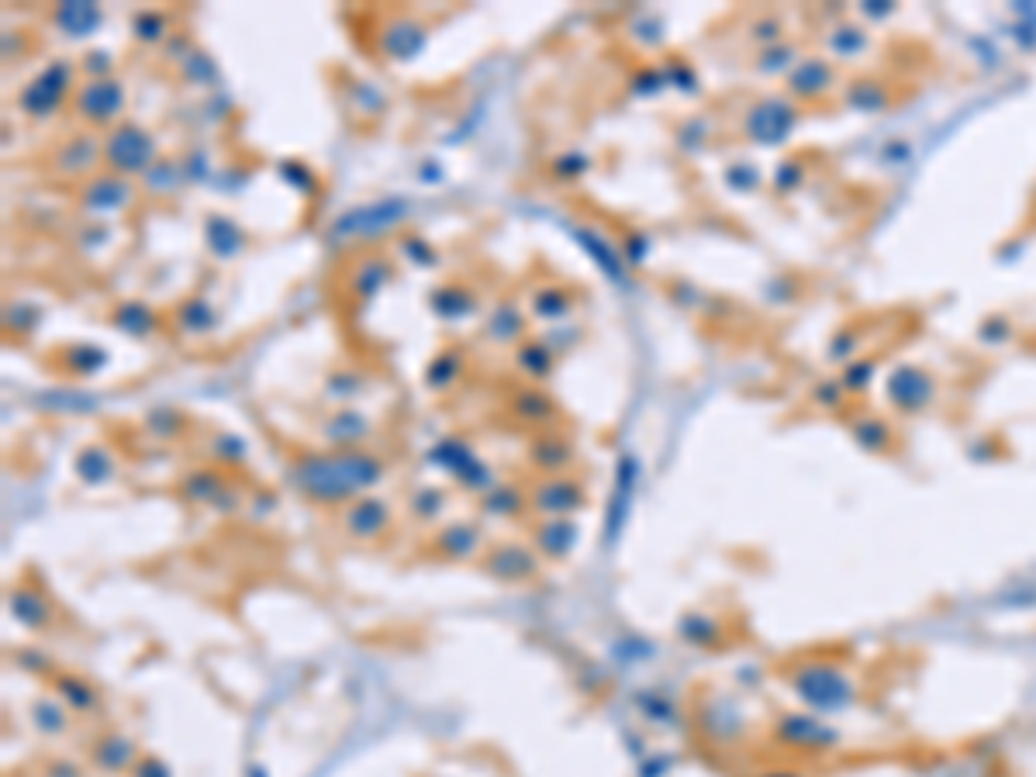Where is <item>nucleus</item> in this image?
<instances>
[{
	"instance_id": "obj_49",
	"label": "nucleus",
	"mask_w": 1036,
	"mask_h": 777,
	"mask_svg": "<svg viewBox=\"0 0 1036 777\" xmlns=\"http://www.w3.org/2000/svg\"><path fill=\"white\" fill-rule=\"evenodd\" d=\"M11 660H14V667H21V670H29V673H39V678H56V663L48 660V654H42L39 646H18V650L11 654Z\"/></svg>"
},
{
	"instance_id": "obj_39",
	"label": "nucleus",
	"mask_w": 1036,
	"mask_h": 777,
	"mask_svg": "<svg viewBox=\"0 0 1036 777\" xmlns=\"http://www.w3.org/2000/svg\"><path fill=\"white\" fill-rule=\"evenodd\" d=\"M363 387H367V374L356 367H335L322 384V398L335 408H349V401L363 395Z\"/></svg>"
},
{
	"instance_id": "obj_47",
	"label": "nucleus",
	"mask_w": 1036,
	"mask_h": 777,
	"mask_svg": "<svg viewBox=\"0 0 1036 777\" xmlns=\"http://www.w3.org/2000/svg\"><path fill=\"white\" fill-rule=\"evenodd\" d=\"M76 66H80L84 80H108V76H118L115 73V56L108 48H87Z\"/></svg>"
},
{
	"instance_id": "obj_55",
	"label": "nucleus",
	"mask_w": 1036,
	"mask_h": 777,
	"mask_svg": "<svg viewBox=\"0 0 1036 777\" xmlns=\"http://www.w3.org/2000/svg\"><path fill=\"white\" fill-rule=\"evenodd\" d=\"M419 176L425 180V184H429V180H443V173H439V163H422V173H419Z\"/></svg>"
},
{
	"instance_id": "obj_51",
	"label": "nucleus",
	"mask_w": 1036,
	"mask_h": 777,
	"mask_svg": "<svg viewBox=\"0 0 1036 777\" xmlns=\"http://www.w3.org/2000/svg\"><path fill=\"white\" fill-rule=\"evenodd\" d=\"M180 163H184V176L187 184H204L207 176H212V163H207V155L201 149H191L180 155Z\"/></svg>"
},
{
	"instance_id": "obj_14",
	"label": "nucleus",
	"mask_w": 1036,
	"mask_h": 777,
	"mask_svg": "<svg viewBox=\"0 0 1036 777\" xmlns=\"http://www.w3.org/2000/svg\"><path fill=\"white\" fill-rule=\"evenodd\" d=\"M429 550L439 560L471 563V560H481V553L487 550V539H484L481 522H471V518H456V522L435 526V536L429 542Z\"/></svg>"
},
{
	"instance_id": "obj_40",
	"label": "nucleus",
	"mask_w": 1036,
	"mask_h": 777,
	"mask_svg": "<svg viewBox=\"0 0 1036 777\" xmlns=\"http://www.w3.org/2000/svg\"><path fill=\"white\" fill-rule=\"evenodd\" d=\"M170 35H173V29H170V14H166V11H160V8H142V11L132 14V39H136L139 45L163 48V45L170 42Z\"/></svg>"
},
{
	"instance_id": "obj_32",
	"label": "nucleus",
	"mask_w": 1036,
	"mask_h": 777,
	"mask_svg": "<svg viewBox=\"0 0 1036 777\" xmlns=\"http://www.w3.org/2000/svg\"><path fill=\"white\" fill-rule=\"evenodd\" d=\"M173 322H176L180 332H187V335H207V332H215L222 325V315H218V307H215L212 298L191 294V298H184L173 307Z\"/></svg>"
},
{
	"instance_id": "obj_50",
	"label": "nucleus",
	"mask_w": 1036,
	"mask_h": 777,
	"mask_svg": "<svg viewBox=\"0 0 1036 777\" xmlns=\"http://www.w3.org/2000/svg\"><path fill=\"white\" fill-rule=\"evenodd\" d=\"M591 170V155H584L581 149H570V152H560L557 160L550 163V173L557 180H578Z\"/></svg>"
},
{
	"instance_id": "obj_48",
	"label": "nucleus",
	"mask_w": 1036,
	"mask_h": 777,
	"mask_svg": "<svg viewBox=\"0 0 1036 777\" xmlns=\"http://www.w3.org/2000/svg\"><path fill=\"white\" fill-rule=\"evenodd\" d=\"M277 173H280V180L288 187H294L298 194H307L311 187L319 184V176H315V170H311L307 163H301V160H280L277 163Z\"/></svg>"
},
{
	"instance_id": "obj_13",
	"label": "nucleus",
	"mask_w": 1036,
	"mask_h": 777,
	"mask_svg": "<svg viewBox=\"0 0 1036 777\" xmlns=\"http://www.w3.org/2000/svg\"><path fill=\"white\" fill-rule=\"evenodd\" d=\"M529 466L539 477H557V474H574L578 466V446L563 429H547L532 432L529 450H526Z\"/></svg>"
},
{
	"instance_id": "obj_10",
	"label": "nucleus",
	"mask_w": 1036,
	"mask_h": 777,
	"mask_svg": "<svg viewBox=\"0 0 1036 777\" xmlns=\"http://www.w3.org/2000/svg\"><path fill=\"white\" fill-rule=\"evenodd\" d=\"M395 526V508L380 495H359L356 501H349L346 508H339V529L349 542H377L391 532Z\"/></svg>"
},
{
	"instance_id": "obj_5",
	"label": "nucleus",
	"mask_w": 1036,
	"mask_h": 777,
	"mask_svg": "<svg viewBox=\"0 0 1036 777\" xmlns=\"http://www.w3.org/2000/svg\"><path fill=\"white\" fill-rule=\"evenodd\" d=\"M125 108H128V87L121 76L84 80L73 97V115L84 128H90V132H111L115 125L125 121Z\"/></svg>"
},
{
	"instance_id": "obj_29",
	"label": "nucleus",
	"mask_w": 1036,
	"mask_h": 777,
	"mask_svg": "<svg viewBox=\"0 0 1036 777\" xmlns=\"http://www.w3.org/2000/svg\"><path fill=\"white\" fill-rule=\"evenodd\" d=\"M578 304V294L563 288V283H542V288L532 291L529 298V315L536 322H547V325H560L570 319V311Z\"/></svg>"
},
{
	"instance_id": "obj_3",
	"label": "nucleus",
	"mask_w": 1036,
	"mask_h": 777,
	"mask_svg": "<svg viewBox=\"0 0 1036 777\" xmlns=\"http://www.w3.org/2000/svg\"><path fill=\"white\" fill-rule=\"evenodd\" d=\"M76 73L80 66L69 63V60H48L29 84H24L18 94H14V108L29 118V121H48L56 118L66 104H73L76 97Z\"/></svg>"
},
{
	"instance_id": "obj_35",
	"label": "nucleus",
	"mask_w": 1036,
	"mask_h": 777,
	"mask_svg": "<svg viewBox=\"0 0 1036 777\" xmlns=\"http://www.w3.org/2000/svg\"><path fill=\"white\" fill-rule=\"evenodd\" d=\"M60 367L76 380L97 377L104 367H108V349L94 346V343H69L60 349Z\"/></svg>"
},
{
	"instance_id": "obj_15",
	"label": "nucleus",
	"mask_w": 1036,
	"mask_h": 777,
	"mask_svg": "<svg viewBox=\"0 0 1036 777\" xmlns=\"http://www.w3.org/2000/svg\"><path fill=\"white\" fill-rule=\"evenodd\" d=\"M201 236H204V249L215 263H236V259L249 249V231L242 228V222H236L225 212H207L201 222Z\"/></svg>"
},
{
	"instance_id": "obj_27",
	"label": "nucleus",
	"mask_w": 1036,
	"mask_h": 777,
	"mask_svg": "<svg viewBox=\"0 0 1036 777\" xmlns=\"http://www.w3.org/2000/svg\"><path fill=\"white\" fill-rule=\"evenodd\" d=\"M228 477L222 466H194V471L184 474L180 481V495H184L187 505H197V508H215L218 498L228 490Z\"/></svg>"
},
{
	"instance_id": "obj_54",
	"label": "nucleus",
	"mask_w": 1036,
	"mask_h": 777,
	"mask_svg": "<svg viewBox=\"0 0 1036 777\" xmlns=\"http://www.w3.org/2000/svg\"><path fill=\"white\" fill-rule=\"evenodd\" d=\"M42 777H84V770L76 767L73 760H66V757H60V760H48L45 764V770H42Z\"/></svg>"
},
{
	"instance_id": "obj_34",
	"label": "nucleus",
	"mask_w": 1036,
	"mask_h": 777,
	"mask_svg": "<svg viewBox=\"0 0 1036 777\" xmlns=\"http://www.w3.org/2000/svg\"><path fill=\"white\" fill-rule=\"evenodd\" d=\"M429 460L435 463V466H443V471L453 477V481H460L471 466L481 460V453L471 446V439H463V435H446V439H439V443L432 446V453H429Z\"/></svg>"
},
{
	"instance_id": "obj_6",
	"label": "nucleus",
	"mask_w": 1036,
	"mask_h": 777,
	"mask_svg": "<svg viewBox=\"0 0 1036 777\" xmlns=\"http://www.w3.org/2000/svg\"><path fill=\"white\" fill-rule=\"evenodd\" d=\"M477 566H481L484 578L498 581V584H529L539 578L542 560L532 550V542L498 539V542H487V550L481 553Z\"/></svg>"
},
{
	"instance_id": "obj_12",
	"label": "nucleus",
	"mask_w": 1036,
	"mask_h": 777,
	"mask_svg": "<svg viewBox=\"0 0 1036 777\" xmlns=\"http://www.w3.org/2000/svg\"><path fill=\"white\" fill-rule=\"evenodd\" d=\"M429 45V24L411 18V14H395L380 24L377 32V48L391 63H411L419 60Z\"/></svg>"
},
{
	"instance_id": "obj_1",
	"label": "nucleus",
	"mask_w": 1036,
	"mask_h": 777,
	"mask_svg": "<svg viewBox=\"0 0 1036 777\" xmlns=\"http://www.w3.org/2000/svg\"><path fill=\"white\" fill-rule=\"evenodd\" d=\"M387 466L374 450H301L288 463V481L301 498L322 508H346L384 481Z\"/></svg>"
},
{
	"instance_id": "obj_20",
	"label": "nucleus",
	"mask_w": 1036,
	"mask_h": 777,
	"mask_svg": "<svg viewBox=\"0 0 1036 777\" xmlns=\"http://www.w3.org/2000/svg\"><path fill=\"white\" fill-rule=\"evenodd\" d=\"M395 280V263H391V256H384V252H367V256H359L356 263L349 267V273H346V291H349V298L353 301H359V304H367V301H374L387 283Z\"/></svg>"
},
{
	"instance_id": "obj_26",
	"label": "nucleus",
	"mask_w": 1036,
	"mask_h": 777,
	"mask_svg": "<svg viewBox=\"0 0 1036 777\" xmlns=\"http://www.w3.org/2000/svg\"><path fill=\"white\" fill-rule=\"evenodd\" d=\"M52 24L60 29V35L66 39H90L100 24H104V11L90 0H63V4L52 8Z\"/></svg>"
},
{
	"instance_id": "obj_18",
	"label": "nucleus",
	"mask_w": 1036,
	"mask_h": 777,
	"mask_svg": "<svg viewBox=\"0 0 1036 777\" xmlns=\"http://www.w3.org/2000/svg\"><path fill=\"white\" fill-rule=\"evenodd\" d=\"M8 612L18 626L29 633H48L52 622H56V605L48 602V594L24 581L8 591Z\"/></svg>"
},
{
	"instance_id": "obj_16",
	"label": "nucleus",
	"mask_w": 1036,
	"mask_h": 777,
	"mask_svg": "<svg viewBox=\"0 0 1036 777\" xmlns=\"http://www.w3.org/2000/svg\"><path fill=\"white\" fill-rule=\"evenodd\" d=\"M374 432V422L356 408H335L319 422V439L325 450H363Z\"/></svg>"
},
{
	"instance_id": "obj_28",
	"label": "nucleus",
	"mask_w": 1036,
	"mask_h": 777,
	"mask_svg": "<svg viewBox=\"0 0 1036 777\" xmlns=\"http://www.w3.org/2000/svg\"><path fill=\"white\" fill-rule=\"evenodd\" d=\"M511 359H515V370L522 374L529 384H547L557 370V353L542 343L539 335H529V339L518 343Z\"/></svg>"
},
{
	"instance_id": "obj_30",
	"label": "nucleus",
	"mask_w": 1036,
	"mask_h": 777,
	"mask_svg": "<svg viewBox=\"0 0 1036 777\" xmlns=\"http://www.w3.org/2000/svg\"><path fill=\"white\" fill-rule=\"evenodd\" d=\"M73 474L87 487H104L118 477V460L104 443H90L73 456Z\"/></svg>"
},
{
	"instance_id": "obj_37",
	"label": "nucleus",
	"mask_w": 1036,
	"mask_h": 777,
	"mask_svg": "<svg viewBox=\"0 0 1036 777\" xmlns=\"http://www.w3.org/2000/svg\"><path fill=\"white\" fill-rule=\"evenodd\" d=\"M180 184H187L180 155H160V160L149 166V173L139 180V191H145V194H152V197H166V194H173Z\"/></svg>"
},
{
	"instance_id": "obj_23",
	"label": "nucleus",
	"mask_w": 1036,
	"mask_h": 777,
	"mask_svg": "<svg viewBox=\"0 0 1036 777\" xmlns=\"http://www.w3.org/2000/svg\"><path fill=\"white\" fill-rule=\"evenodd\" d=\"M111 328L132 335V339H152V335L163 332V315L155 311L149 301H139V298H128V301H118L108 315Z\"/></svg>"
},
{
	"instance_id": "obj_7",
	"label": "nucleus",
	"mask_w": 1036,
	"mask_h": 777,
	"mask_svg": "<svg viewBox=\"0 0 1036 777\" xmlns=\"http://www.w3.org/2000/svg\"><path fill=\"white\" fill-rule=\"evenodd\" d=\"M139 197V184L128 176L100 170L84 184H76V204L80 212H87L90 218H108V215H121L136 204Z\"/></svg>"
},
{
	"instance_id": "obj_44",
	"label": "nucleus",
	"mask_w": 1036,
	"mask_h": 777,
	"mask_svg": "<svg viewBox=\"0 0 1036 777\" xmlns=\"http://www.w3.org/2000/svg\"><path fill=\"white\" fill-rule=\"evenodd\" d=\"M176 69H180V76H184L191 87H207V90L218 87V66H215V60L207 56L204 48H194Z\"/></svg>"
},
{
	"instance_id": "obj_43",
	"label": "nucleus",
	"mask_w": 1036,
	"mask_h": 777,
	"mask_svg": "<svg viewBox=\"0 0 1036 777\" xmlns=\"http://www.w3.org/2000/svg\"><path fill=\"white\" fill-rule=\"evenodd\" d=\"M398 252L404 263L414 270H435L439 267V249L422 236V231H401L398 236Z\"/></svg>"
},
{
	"instance_id": "obj_42",
	"label": "nucleus",
	"mask_w": 1036,
	"mask_h": 777,
	"mask_svg": "<svg viewBox=\"0 0 1036 777\" xmlns=\"http://www.w3.org/2000/svg\"><path fill=\"white\" fill-rule=\"evenodd\" d=\"M204 453L212 456V466H222V471H228V466H239L246 460V439L236 435V432H212V435H207Z\"/></svg>"
},
{
	"instance_id": "obj_22",
	"label": "nucleus",
	"mask_w": 1036,
	"mask_h": 777,
	"mask_svg": "<svg viewBox=\"0 0 1036 777\" xmlns=\"http://www.w3.org/2000/svg\"><path fill=\"white\" fill-rule=\"evenodd\" d=\"M526 332H529V315L522 311V304L511 298L498 301L484 315V335H487V343H495V346H518L522 339H529Z\"/></svg>"
},
{
	"instance_id": "obj_2",
	"label": "nucleus",
	"mask_w": 1036,
	"mask_h": 777,
	"mask_svg": "<svg viewBox=\"0 0 1036 777\" xmlns=\"http://www.w3.org/2000/svg\"><path fill=\"white\" fill-rule=\"evenodd\" d=\"M411 218V201L401 194H384L374 201H363L346 207L343 215H335V222L328 225L325 239L332 246H346V242H380L387 236L401 231V225Z\"/></svg>"
},
{
	"instance_id": "obj_9",
	"label": "nucleus",
	"mask_w": 1036,
	"mask_h": 777,
	"mask_svg": "<svg viewBox=\"0 0 1036 777\" xmlns=\"http://www.w3.org/2000/svg\"><path fill=\"white\" fill-rule=\"evenodd\" d=\"M100 166H104V149H100L97 132H90V128H80V132L60 139L48 152V170L63 180H76V184H84V180L100 173Z\"/></svg>"
},
{
	"instance_id": "obj_17",
	"label": "nucleus",
	"mask_w": 1036,
	"mask_h": 777,
	"mask_svg": "<svg viewBox=\"0 0 1036 777\" xmlns=\"http://www.w3.org/2000/svg\"><path fill=\"white\" fill-rule=\"evenodd\" d=\"M425 304H429V311L439 322H450V325H460L466 319L481 315V298H477V291L471 288V283H463V280L439 283V288H432L425 294Z\"/></svg>"
},
{
	"instance_id": "obj_53",
	"label": "nucleus",
	"mask_w": 1036,
	"mask_h": 777,
	"mask_svg": "<svg viewBox=\"0 0 1036 777\" xmlns=\"http://www.w3.org/2000/svg\"><path fill=\"white\" fill-rule=\"evenodd\" d=\"M128 777H173V774H170V767H166L160 757L142 754V760L132 767V774H128Z\"/></svg>"
},
{
	"instance_id": "obj_11",
	"label": "nucleus",
	"mask_w": 1036,
	"mask_h": 777,
	"mask_svg": "<svg viewBox=\"0 0 1036 777\" xmlns=\"http://www.w3.org/2000/svg\"><path fill=\"white\" fill-rule=\"evenodd\" d=\"M508 414H511L515 425L532 429V432H547V429L563 425V408L542 384L515 387V391L508 395Z\"/></svg>"
},
{
	"instance_id": "obj_46",
	"label": "nucleus",
	"mask_w": 1036,
	"mask_h": 777,
	"mask_svg": "<svg viewBox=\"0 0 1036 777\" xmlns=\"http://www.w3.org/2000/svg\"><path fill=\"white\" fill-rule=\"evenodd\" d=\"M4 322H8V332H14V335H32L35 325L42 322V307L32 301H11Z\"/></svg>"
},
{
	"instance_id": "obj_52",
	"label": "nucleus",
	"mask_w": 1036,
	"mask_h": 777,
	"mask_svg": "<svg viewBox=\"0 0 1036 777\" xmlns=\"http://www.w3.org/2000/svg\"><path fill=\"white\" fill-rule=\"evenodd\" d=\"M194 48H197V42H194L187 32H173V35H170V42L163 45V60L180 66V63H184V60L191 56Z\"/></svg>"
},
{
	"instance_id": "obj_31",
	"label": "nucleus",
	"mask_w": 1036,
	"mask_h": 777,
	"mask_svg": "<svg viewBox=\"0 0 1036 777\" xmlns=\"http://www.w3.org/2000/svg\"><path fill=\"white\" fill-rule=\"evenodd\" d=\"M570 236L578 239V246L587 252L591 263H598V267H602V273H605V277H612L615 283L626 280V259H622V252H618L612 242H605V239L598 236V231L587 228V225H574V228H570Z\"/></svg>"
},
{
	"instance_id": "obj_36",
	"label": "nucleus",
	"mask_w": 1036,
	"mask_h": 777,
	"mask_svg": "<svg viewBox=\"0 0 1036 777\" xmlns=\"http://www.w3.org/2000/svg\"><path fill=\"white\" fill-rule=\"evenodd\" d=\"M404 508H408V515H411V522H419V526H439V518H443L446 508H450V495H446L443 487H435V484H422V487H414L411 495H408Z\"/></svg>"
},
{
	"instance_id": "obj_38",
	"label": "nucleus",
	"mask_w": 1036,
	"mask_h": 777,
	"mask_svg": "<svg viewBox=\"0 0 1036 777\" xmlns=\"http://www.w3.org/2000/svg\"><path fill=\"white\" fill-rule=\"evenodd\" d=\"M463 370H466V353L463 349H456V346H446V349H439L432 359H429V367H425V384L432 387V391H450V387L463 377Z\"/></svg>"
},
{
	"instance_id": "obj_41",
	"label": "nucleus",
	"mask_w": 1036,
	"mask_h": 777,
	"mask_svg": "<svg viewBox=\"0 0 1036 777\" xmlns=\"http://www.w3.org/2000/svg\"><path fill=\"white\" fill-rule=\"evenodd\" d=\"M633 481H636L633 456H622V460H618V477H615V495H612V505H608V522H605L608 539L622 529V515H626V505H629Z\"/></svg>"
},
{
	"instance_id": "obj_33",
	"label": "nucleus",
	"mask_w": 1036,
	"mask_h": 777,
	"mask_svg": "<svg viewBox=\"0 0 1036 777\" xmlns=\"http://www.w3.org/2000/svg\"><path fill=\"white\" fill-rule=\"evenodd\" d=\"M29 722H32V730H35L39 736L60 740V736L69 733L73 712L60 702L56 694H42V698H35V702L29 705Z\"/></svg>"
},
{
	"instance_id": "obj_4",
	"label": "nucleus",
	"mask_w": 1036,
	"mask_h": 777,
	"mask_svg": "<svg viewBox=\"0 0 1036 777\" xmlns=\"http://www.w3.org/2000/svg\"><path fill=\"white\" fill-rule=\"evenodd\" d=\"M100 149H104V170L128 176V180H142L149 166L160 160V139H155V132H149L142 121H132V118H125L111 132H104Z\"/></svg>"
},
{
	"instance_id": "obj_45",
	"label": "nucleus",
	"mask_w": 1036,
	"mask_h": 777,
	"mask_svg": "<svg viewBox=\"0 0 1036 777\" xmlns=\"http://www.w3.org/2000/svg\"><path fill=\"white\" fill-rule=\"evenodd\" d=\"M145 429L152 439H160V443H173V439L184 435L187 429V414H180L173 408H155L145 414Z\"/></svg>"
},
{
	"instance_id": "obj_21",
	"label": "nucleus",
	"mask_w": 1036,
	"mask_h": 777,
	"mask_svg": "<svg viewBox=\"0 0 1036 777\" xmlns=\"http://www.w3.org/2000/svg\"><path fill=\"white\" fill-rule=\"evenodd\" d=\"M578 539H581V529L574 518H539L529 532V542L539 553V560H550V563H560L574 553Z\"/></svg>"
},
{
	"instance_id": "obj_24",
	"label": "nucleus",
	"mask_w": 1036,
	"mask_h": 777,
	"mask_svg": "<svg viewBox=\"0 0 1036 777\" xmlns=\"http://www.w3.org/2000/svg\"><path fill=\"white\" fill-rule=\"evenodd\" d=\"M529 511V490L518 484H505L498 481L487 495L477 498V515L487 518V522H515Z\"/></svg>"
},
{
	"instance_id": "obj_8",
	"label": "nucleus",
	"mask_w": 1036,
	"mask_h": 777,
	"mask_svg": "<svg viewBox=\"0 0 1036 777\" xmlns=\"http://www.w3.org/2000/svg\"><path fill=\"white\" fill-rule=\"evenodd\" d=\"M587 508V487L578 474L539 477L529 487V511L536 518H574Z\"/></svg>"
},
{
	"instance_id": "obj_25",
	"label": "nucleus",
	"mask_w": 1036,
	"mask_h": 777,
	"mask_svg": "<svg viewBox=\"0 0 1036 777\" xmlns=\"http://www.w3.org/2000/svg\"><path fill=\"white\" fill-rule=\"evenodd\" d=\"M48 684H52V694H56L73 715H97L104 705L100 691L73 670H60L56 678H48Z\"/></svg>"
},
{
	"instance_id": "obj_19",
	"label": "nucleus",
	"mask_w": 1036,
	"mask_h": 777,
	"mask_svg": "<svg viewBox=\"0 0 1036 777\" xmlns=\"http://www.w3.org/2000/svg\"><path fill=\"white\" fill-rule=\"evenodd\" d=\"M87 760L100 774H132V767L142 760V754H139L132 736H125L118 730H104L100 736H94V743L87 749Z\"/></svg>"
}]
</instances>
